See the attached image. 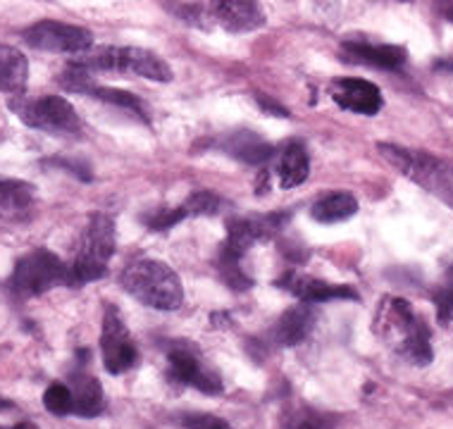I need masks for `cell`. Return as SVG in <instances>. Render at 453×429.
I'll list each match as a JSON object with an SVG mask.
<instances>
[{
  "label": "cell",
  "instance_id": "1",
  "mask_svg": "<svg viewBox=\"0 0 453 429\" xmlns=\"http://www.w3.org/2000/svg\"><path fill=\"white\" fill-rule=\"evenodd\" d=\"M377 334L411 365L432 363V332L403 298H384L377 310Z\"/></svg>",
  "mask_w": 453,
  "mask_h": 429
},
{
  "label": "cell",
  "instance_id": "2",
  "mask_svg": "<svg viewBox=\"0 0 453 429\" xmlns=\"http://www.w3.org/2000/svg\"><path fill=\"white\" fill-rule=\"evenodd\" d=\"M119 284L129 296L156 310H177L184 301V289L177 272L153 257L129 263L119 274Z\"/></svg>",
  "mask_w": 453,
  "mask_h": 429
},
{
  "label": "cell",
  "instance_id": "3",
  "mask_svg": "<svg viewBox=\"0 0 453 429\" xmlns=\"http://www.w3.org/2000/svg\"><path fill=\"white\" fill-rule=\"evenodd\" d=\"M380 156L396 170L415 181L418 187L437 195L441 203H446L453 211V163L444 157L432 156L425 150H411L394 146V143H380L377 146Z\"/></svg>",
  "mask_w": 453,
  "mask_h": 429
},
{
  "label": "cell",
  "instance_id": "4",
  "mask_svg": "<svg viewBox=\"0 0 453 429\" xmlns=\"http://www.w3.org/2000/svg\"><path fill=\"white\" fill-rule=\"evenodd\" d=\"M115 253V222L98 212L88 222L87 232L81 236L79 250L72 265H67V284L72 289H79L88 281L101 280L108 272V260Z\"/></svg>",
  "mask_w": 453,
  "mask_h": 429
},
{
  "label": "cell",
  "instance_id": "5",
  "mask_svg": "<svg viewBox=\"0 0 453 429\" xmlns=\"http://www.w3.org/2000/svg\"><path fill=\"white\" fill-rule=\"evenodd\" d=\"M77 63L88 67L91 72H122V74H134V77L150 79V81H170L173 70L150 50L134 46H103L91 48L87 53L74 57Z\"/></svg>",
  "mask_w": 453,
  "mask_h": 429
},
{
  "label": "cell",
  "instance_id": "6",
  "mask_svg": "<svg viewBox=\"0 0 453 429\" xmlns=\"http://www.w3.org/2000/svg\"><path fill=\"white\" fill-rule=\"evenodd\" d=\"M10 108L24 125L48 134L79 132V115L74 105L63 96H29L17 94L10 98Z\"/></svg>",
  "mask_w": 453,
  "mask_h": 429
},
{
  "label": "cell",
  "instance_id": "7",
  "mask_svg": "<svg viewBox=\"0 0 453 429\" xmlns=\"http://www.w3.org/2000/svg\"><path fill=\"white\" fill-rule=\"evenodd\" d=\"M60 284H67V265L48 249H34L19 257L10 277V289L22 298L41 296Z\"/></svg>",
  "mask_w": 453,
  "mask_h": 429
},
{
  "label": "cell",
  "instance_id": "8",
  "mask_svg": "<svg viewBox=\"0 0 453 429\" xmlns=\"http://www.w3.org/2000/svg\"><path fill=\"white\" fill-rule=\"evenodd\" d=\"M24 41L36 50H48V53H67L81 55L94 48V34L84 27L74 24L55 22V19H43L29 27L24 32Z\"/></svg>",
  "mask_w": 453,
  "mask_h": 429
},
{
  "label": "cell",
  "instance_id": "9",
  "mask_svg": "<svg viewBox=\"0 0 453 429\" xmlns=\"http://www.w3.org/2000/svg\"><path fill=\"white\" fill-rule=\"evenodd\" d=\"M103 363L110 375H122L139 363V351L134 346L132 336L127 332L122 315L118 308L108 305L103 315V334H101Z\"/></svg>",
  "mask_w": 453,
  "mask_h": 429
},
{
  "label": "cell",
  "instance_id": "10",
  "mask_svg": "<svg viewBox=\"0 0 453 429\" xmlns=\"http://www.w3.org/2000/svg\"><path fill=\"white\" fill-rule=\"evenodd\" d=\"M289 215L284 212H273V215H260V218H236L226 225V241L222 243V253L219 256L234 257L242 260L243 253L253 246L256 241L263 239H273L280 234L284 225H287Z\"/></svg>",
  "mask_w": 453,
  "mask_h": 429
},
{
  "label": "cell",
  "instance_id": "11",
  "mask_svg": "<svg viewBox=\"0 0 453 429\" xmlns=\"http://www.w3.org/2000/svg\"><path fill=\"white\" fill-rule=\"evenodd\" d=\"M167 363H170V379L173 382L194 387V389L203 391V394H219L222 391L219 375L205 365L201 353L196 351L191 343H174L170 353H167Z\"/></svg>",
  "mask_w": 453,
  "mask_h": 429
},
{
  "label": "cell",
  "instance_id": "12",
  "mask_svg": "<svg viewBox=\"0 0 453 429\" xmlns=\"http://www.w3.org/2000/svg\"><path fill=\"white\" fill-rule=\"evenodd\" d=\"M208 15L232 34L256 32L267 22L258 0H211Z\"/></svg>",
  "mask_w": 453,
  "mask_h": 429
},
{
  "label": "cell",
  "instance_id": "13",
  "mask_svg": "<svg viewBox=\"0 0 453 429\" xmlns=\"http://www.w3.org/2000/svg\"><path fill=\"white\" fill-rule=\"evenodd\" d=\"M329 96L339 108L351 110L356 115H377L384 105L380 86L365 79H334L329 84Z\"/></svg>",
  "mask_w": 453,
  "mask_h": 429
},
{
  "label": "cell",
  "instance_id": "14",
  "mask_svg": "<svg viewBox=\"0 0 453 429\" xmlns=\"http://www.w3.org/2000/svg\"><path fill=\"white\" fill-rule=\"evenodd\" d=\"M281 289L291 291L294 296L301 298L303 303H327V301H358V294L346 287V284H329V281L315 280L308 274L287 272L280 280Z\"/></svg>",
  "mask_w": 453,
  "mask_h": 429
},
{
  "label": "cell",
  "instance_id": "15",
  "mask_svg": "<svg viewBox=\"0 0 453 429\" xmlns=\"http://www.w3.org/2000/svg\"><path fill=\"white\" fill-rule=\"evenodd\" d=\"M36 211L32 184L19 180H0V218L8 222H27Z\"/></svg>",
  "mask_w": 453,
  "mask_h": 429
},
{
  "label": "cell",
  "instance_id": "16",
  "mask_svg": "<svg viewBox=\"0 0 453 429\" xmlns=\"http://www.w3.org/2000/svg\"><path fill=\"white\" fill-rule=\"evenodd\" d=\"M344 55L353 63L372 65V67H382V70H399L408 57L406 48L377 46V43H367V41H346Z\"/></svg>",
  "mask_w": 453,
  "mask_h": 429
},
{
  "label": "cell",
  "instance_id": "17",
  "mask_svg": "<svg viewBox=\"0 0 453 429\" xmlns=\"http://www.w3.org/2000/svg\"><path fill=\"white\" fill-rule=\"evenodd\" d=\"M315 308L313 303L294 305L291 310H287L277 322L274 327V341L280 346H298L308 339V334L313 332L315 327Z\"/></svg>",
  "mask_w": 453,
  "mask_h": 429
},
{
  "label": "cell",
  "instance_id": "18",
  "mask_svg": "<svg viewBox=\"0 0 453 429\" xmlns=\"http://www.w3.org/2000/svg\"><path fill=\"white\" fill-rule=\"evenodd\" d=\"M72 413L81 418H96L105 408V396H103L101 382L84 372L72 375Z\"/></svg>",
  "mask_w": 453,
  "mask_h": 429
},
{
  "label": "cell",
  "instance_id": "19",
  "mask_svg": "<svg viewBox=\"0 0 453 429\" xmlns=\"http://www.w3.org/2000/svg\"><path fill=\"white\" fill-rule=\"evenodd\" d=\"M219 149L225 150V153H229L232 157H239V160L250 165L265 163L267 157L273 156V146L265 143V141L260 139L258 134H253V132L229 134V136L222 141V146H219Z\"/></svg>",
  "mask_w": 453,
  "mask_h": 429
},
{
  "label": "cell",
  "instance_id": "20",
  "mask_svg": "<svg viewBox=\"0 0 453 429\" xmlns=\"http://www.w3.org/2000/svg\"><path fill=\"white\" fill-rule=\"evenodd\" d=\"M29 79V63L17 48L0 43V88L8 94H22Z\"/></svg>",
  "mask_w": 453,
  "mask_h": 429
},
{
  "label": "cell",
  "instance_id": "21",
  "mask_svg": "<svg viewBox=\"0 0 453 429\" xmlns=\"http://www.w3.org/2000/svg\"><path fill=\"white\" fill-rule=\"evenodd\" d=\"M358 211V203L351 194L346 191H334V194L322 195L320 201L311 208L315 222L322 225H336V222H344V219L353 218Z\"/></svg>",
  "mask_w": 453,
  "mask_h": 429
},
{
  "label": "cell",
  "instance_id": "22",
  "mask_svg": "<svg viewBox=\"0 0 453 429\" xmlns=\"http://www.w3.org/2000/svg\"><path fill=\"white\" fill-rule=\"evenodd\" d=\"M277 172H280L281 188H294L308 180L311 163H308V153H305V149L301 143H289L287 149L281 150Z\"/></svg>",
  "mask_w": 453,
  "mask_h": 429
},
{
  "label": "cell",
  "instance_id": "23",
  "mask_svg": "<svg viewBox=\"0 0 453 429\" xmlns=\"http://www.w3.org/2000/svg\"><path fill=\"white\" fill-rule=\"evenodd\" d=\"M87 96H94L98 101H105L110 105H118V108H125L129 112H134L136 118L146 119V110H143V103L136 98V96L127 94V91H119V88H108V86L94 84L88 88Z\"/></svg>",
  "mask_w": 453,
  "mask_h": 429
},
{
  "label": "cell",
  "instance_id": "24",
  "mask_svg": "<svg viewBox=\"0 0 453 429\" xmlns=\"http://www.w3.org/2000/svg\"><path fill=\"white\" fill-rule=\"evenodd\" d=\"M43 406L53 415L72 413V389L67 384H50L43 394Z\"/></svg>",
  "mask_w": 453,
  "mask_h": 429
},
{
  "label": "cell",
  "instance_id": "25",
  "mask_svg": "<svg viewBox=\"0 0 453 429\" xmlns=\"http://www.w3.org/2000/svg\"><path fill=\"white\" fill-rule=\"evenodd\" d=\"M187 218L188 212L187 208H184V203H181L180 208H163V211L150 212V215L143 218V225L149 226V229H153V232H163V229H170V226H174L177 222H181V219Z\"/></svg>",
  "mask_w": 453,
  "mask_h": 429
},
{
  "label": "cell",
  "instance_id": "26",
  "mask_svg": "<svg viewBox=\"0 0 453 429\" xmlns=\"http://www.w3.org/2000/svg\"><path fill=\"white\" fill-rule=\"evenodd\" d=\"M184 208H187L188 218H196V215H212L218 212L219 198L212 191H196L184 201Z\"/></svg>",
  "mask_w": 453,
  "mask_h": 429
},
{
  "label": "cell",
  "instance_id": "27",
  "mask_svg": "<svg viewBox=\"0 0 453 429\" xmlns=\"http://www.w3.org/2000/svg\"><path fill=\"white\" fill-rule=\"evenodd\" d=\"M184 429H232L229 422H225L222 418H215V415L208 413H191V415H180L177 420Z\"/></svg>",
  "mask_w": 453,
  "mask_h": 429
},
{
  "label": "cell",
  "instance_id": "28",
  "mask_svg": "<svg viewBox=\"0 0 453 429\" xmlns=\"http://www.w3.org/2000/svg\"><path fill=\"white\" fill-rule=\"evenodd\" d=\"M329 425H332V422L325 420L322 415L303 408V410H298V413L291 415L284 429H329Z\"/></svg>",
  "mask_w": 453,
  "mask_h": 429
},
{
  "label": "cell",
  "instance_id": "29",
  "mask_svg": "<svg viewBox=\"0 0 453 429\" xmlns=\"http://www.w3.org/2000/svg\"><path fill=\"white\" fill-rule=\"evenodd\" d=\"M434 305H437L439 322H441V325H446V322L453 318V289L437 291V296H434Z\"/></svg>",
  "mask_w": 453,
  "mask_h": 429
},
{
  "label": "cell",
  "instance_id": "30",
  "mask_svg": "<svg viewBox=\"0 0 453 429\" xmlns=\"http://www.w3.org/2000/svg\"><path fill=\"white\" fill-rule=\"evenodd\" d=\"M258 103H260V108H263V110H270L274 118H289L287 108H280V105L270 101V98H263V96H258Z\"/></svg>",
  "mask_w": 453,
  "mask_h": 429
},
{
  "label": "cell",
  "instance_id": "31",
  "mask_svg": "<svg viewBox=\"0 0 453 429\" xmlns=\"http://www.w3.org/2000/svg\"><path fill=\"white\" fill-rule=\"evenodd\" d=\"M437 8L444 15V19L453 24V0H437Z\"/></svg>",
  "mask_w": 453,
  "mask_h": 429
},
{
  "label": "cell",
  "instance_id": "32",
  "mask_svg": "<svg viewBox=\"0 0 453 429\" xmlns=\"http://www.w3.org/2000/svg\"><path fill=\"white\" fill-rule=\"evenodd\" d=\"M12 429H39V427H36L34 422L24 420V422H19V425H15V427H12Z\"/></svg>",
  "mask_w": 453,
  "mask_h": 429
},
{
  "label": "cell",
  "instance_id": "33",
  "mask_svg": "<svg viewBox=\"0 0 453 429\" xmlns=\"http://www.w3.org/2000/svg\"><path fill=\"white\" fill-rule=\"evenodd\" d=\"M0 429H5V427H0Z\"/></svg>",
  "mask_w": 453,
  "mask_h": 429
}]
</instances>
